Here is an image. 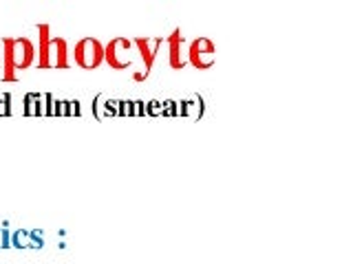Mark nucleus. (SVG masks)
<instances>
[{"mask_svg":"<svg viewBox=\"0 0 353 264\" xmlns=\"http://www.w3.org/2000/svg\"><path fill=\"white\" fill-rule=\"evenodd\" d=\"M73 60L84 71H95L104 64V44L97 38L86 36L73 47Z\"/></svg>","mask_w":353,"mask_h":264,"instance_id":"obj_1","label":"nucleus"},{"mask_svg":"<svg viewBox=\"0 0 353 264\" xmlns=\"http://www.w3.org/2000/svg\"><path fill=\"white\" fill-rule=\"evenodd\" d=\"M132 49V42L128 38H113L108 44H104V64H108L110 69L115 71H124L130 69V60H128V51Z\"/></svg>","mask_w":353,"mask_h":264,"instance_id":"obj_2","label":"nucleus"},{"mask_svg":"<svg viewBox=\"0 0 353 264\" xmlns=\"http://www.w3.org/2000/svg\"><path fill=\"white\" fill-rule=\"evenodd\" d=\"M11 55H14L16 71H25L33 64V60H36V44H33L29 38H14Z\"/></svg>","mask_w":353,"mask_h":264,"instance_id":"obj_3","label":"nucleus"},{"mask_svg":"<svg viewBox=\"0 0 353 264\" xmlns=\"http://www.w3.org/2000/svg\"><path fill=\"white\" fill-rule=\"evenodd\" d=\"M132 47H135L141 55L143 60V71L150 73L152 71V64H154V58H157V53L163 44V38H132Z\"/></svg>","mask_w":353,"mask_h":264,"instance_id":"obj_4","label":"nucleus"},{"mask_svg":"<svg viewBox=\"0 0 353 264\" xmlns=\"http://www.w3.org/2000/svg\"><path fill=\"white\" fill-rule=\"evenodd\" d=\"M163 44H168L170 69L172 71H181L185 66V62H183V31L174 29L168 38H163Z\"/></svg>","mask_w":353,"mask_h":264,"instance_id":"obj_5","label":"nucleus"},{"mask_svg":"<svg viewBox=\"0 0 353 264\" xmlns=\"http://www.w3.org/2000/svg\"><path fill=\"white\" fill-rule=\"evenodd\" d=\"M51 29L38 25V69H51Z\"/></svg>","mask_w":353,"mask_h":264,"instance_id":"obj_6","label":"nucleus"},{"mask_svg":"<svg viewBox=\"0 0 353 264\" xmlns=\"http://www.w3.org/2000/svg\"><path fill=\"white\" fill-rule=\"evenodd\" d=\"M51 66H55V69H69L71 66L69 42L60 36L51 38Z\"/></svg>","mask_w":353,"mask_h":264,"instance_id":"obj_7","label":"nucleus"},{"mask_svg":"<svg viewBox=\"0 0 353 264\" xmlns=\"http://www.w3.org/2000/svg\"><path fill=\"white\" fill-rule=\"evenodd\" d=\"M176 104H179V115L181 117H192V119L199 121L205 113V102H203L201 95H194L190 99H181V102H176Z\"/></svg>","mask_w":353,"mask_h":264,"instance_id":"obj_8","label":"nucleus"},{"mask_svg":"<svg viewBox=\"0 0 353 264\" xmlns=\"http://www.w3.org/2000/svg\"><path fill=\"white\" fill-rule=\"evenodd\" d=\"M11 49H14V38H5L3 40V80L5 82H16V73H18L14 66Z\"/></svg>","mask_w":353,"mask_h":264,"instance_id":"obj_9","label":"nucleus"},{"mask_svg":"<svg viewBox=\"0 0 353 264\" xmlns=\"http://www.w3.org/2000/svg\"><path fill=\"white\" fill-rule=\"evenodd\" d=\"M25 115L27 117H44V95H40V93L25 95Z\"/></svg>","mask_w":353,"mask_h":264,"instance_id":"obj_10","label":"nucleus"},{"mask_svg":"<svg viewBox=\"0 0 353 264\" xmlns=\"http://www.w3.org/2000/svg\"><path fill=\"white\" fill-rule=\"evenodd\" d=\"M188 64L194 66V69H199V71L212 69V66H214V55H199L192 49H188Z\"/></svg>","mask_w":353,"mask_h":264,"instance_id":"obj_11","label":"nucleus"},{"mask_svg":"<svg viewBox=\"0 0 353 264\" xmlns=\"http://www.w3.org/2000/svg\"><path fill=\"white\" fill-rule=\"evenodd\" d=\"M188 49H192L199 55H216V44L210 38H196L190 42V47Z\"/></svg>","mask_w":353,"mask_h":264,"instance_id":"obj_12","label":"nucleus"},{"mask_svg":"<svg viewBox=\"0 0 353 264\" xmlns=\"http://www.w3.org/2000/svg\"><path fill=\"white\" fill-rule=\"evenodd\" d=\"M161 117H179V104L174 99H161Z\"/></svg>","mask_w":353,"mask_h":264,"instance_id":"obj_13","label":"nucleus"},{"mask_svg":"<svg viewBox=\"0 0 353 264\" xmlns=\"http://www.w3.org/2000/svg\"><path fill=\"white\" fill-rule=\"evenodd\" d=\"M104 117H117V99L104 97V102H102V119Z\"/></svg>","mask_w":353,"mask_h":264,"instance_id":"obj_14","label":"nucleus"},{"mask_svg":"<svg viewBox=\"0 0 353 264\" xmlns=\"http://www.w3.org/2000/svg\"><path fill=\"white\" fill-rule=\"evenodd\" d=\"M11 245L14 247H20V249H29V231H16V234H11Z\"/></svg>","mask_w":353,"mask_h":264,"instance_id":"obj_15","label":"nucleus"},{"mask_svg":"<svg viewBox=\"0 0 353 264\" xmlns=\"http://www.w3.org/2000/svg\"><path fill=\"white\" fill-rule=\"evenodd\" d=\"M117 117H135V113H132V99H117Z\"/></svg>","mask_w":353,"mask_h":264,"instance_id":"obj_16","label":"nucleus"},{"mask_svg":"<svg viewBox=\"0 0 353 264\" xmlns=\"http://www.w3.org/2000/svg\"><path fill=\"white\" fill-rule=\"evenodd\" d=\"M102 102H104V95L99 93L93 97V102H91V113L97 121H102Z\"/></svg>","mask_w":353,"mask_h":264,"instance_id":"obj_17","label":"nucleus"},{"mask_svg":"<svg viewBox=\"0 0 353 264\" xmlns=\"http://www.w3.org/2000/svg\"><path fill=\"white\" fill-rule=\"evenodd\" d=\"M146 115L148 117H161V99H150L146 104Z\"/></svg>","mask_w":353,"mask_h":264,"instance_id":"obj_18","label":"nucleus"},{"mask_svg":"<svg viewBox=\"0 0 353 264\" xmlns=\"http://www.w3.org/2000/svg\"><path fill=\"white\" fill-rule=\"evenodd\" d=\"M11 115V95H3L0 97V117H9Z\"/></svg>","mask_w":353,"mask_h":264,"instance_id":"obj_19","label":"nucleus"},{"mask_svg":"<svg viewBox=\"0 0 353 264\" xmlns=\"http://www.w3.org/2000/svg\"><path fill=\"white\" fill-rule=\"evenodd\" d=\"M29 245H31V249H40L44 245L42 231H29Z\"/></svg>","mask_w":353,"mask_h":264,"instance_id":"obj_20","label":"nucleus"},{"mask_svg":"<svg viewBox=\"0 0 353 264\" xmlns=\"http://www.w3.org/2000/svg\"><path fill=\"white\" fill-rule=\"evenodd\" d=\"M69 113H71V117H82V104H80V99H69Z\"/></svg>","mask_w":353,"mask_h":264,"instance_id":"obj_21","label":"nucleus"},{"mask_svg":"<svg viewBox=\"0 0 353 264\" xmlns=\"http://www.w3.org/2000/svg\"><path fill=\"white\" fill-rule=\"evenodd\" d=\"M11 247V234L7 231V227H0V249Z\"/></svg>","mask_w":353,"mask_h":264,"instance_id":"obj_22","label":"nucleus"},{"mask_svg":"<svg viewBox=\"0 0 353 264\" xmlns=\"http://www.w3.org/2000/svg\"><path fill=\"white\" fill-rule=\"evenodd\" d=\"M132 113H135V117H143L146 115V104L141 99H132Z\"/></svg>","mask_w":353,"mask_h":264,"instance_id":"obj_23","label":"nucleus"},{"mask_svg":"<svg viewBox=\"0 0 353 264\" xmlns=\"http://www.w3.org/2000/svg\"><path fill=\"white\" fill-rule=\"evenodd\" d=\"M146 77H148V73L146 71H135V73H132V80H135V82H143V80H146Z\"/></svg>","mask_w":353,"mask_h":264,"instance_id":"obj_24","label":"nucleus"}]
</instances>
